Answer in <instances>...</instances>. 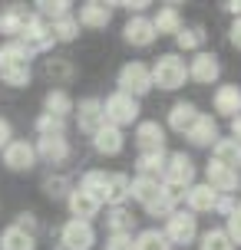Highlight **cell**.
Here are the masks:
<instances>
[{"label": "cell", "instance_id": "cell-13", "mask_svg": "<svg viewBox=\"0 0 241 250\" xmlns=\"http://www.w3.org/2000/svg\"><path fill=\"white\" fill-rule=\"evenodd\" d=\"M122 37H126V43H132V46H152L155 43V26L149 17H132L126 23V30H122Z\"/></svg>", "mask_w": 241, "mask_h": 250}, {"label": "cell", "instance_id": "cell-26", "mask_svg": "<svg viewBox=\"0 0 241 250\" xmlns=\"http://www.w3.org/2000/svg\"><path fill=\"white\" fill-rule=\"evenodd\" d=\"M198 115H202V112H198L192 102H175V105H172V112H169V128H175V132H185V128H189V125L195 122Z\"/></svg>", "mask_w": 241, "mask_h": 250}, {"label": "cell", "instance_id": "cell-36", "mask_svg": "<svg viewBox=\"0 0 241 250\" xmlns=\"http://www.w3.org/2000/svg\"><path fill=\"white\" fill-rule=\"evenodd\" d=\"M132 224H136V217L126 208H113V214H109V234H132Z\"/></svg>", "mask_w": 241, "mask_h": 250}, {"label": "cell", "instance_id": "cell-27", "mask_svg": "<svg viewBox=\"0 0 241 250\" xmlns=\"http://www.w3.org/2000/svg\"><path fill=\"white\" fill-rule=\"evenodd\" d=\"M129 198V178L126 175H109V185H106V194H102V204L109 208H122V201Z\"/></svg>", "mask_w": 241, "mask_h": 250}, {"label": "cell", "instance_id": "cell-33", "mask_svg": "<svg viewBox=\"0 0 241 250\" xmlns=\"http://www.w3.org/2000/svg\"><path fill=\"white\" fill-rule=\"evenodd\" d=\"M175 201H178V191H169V188L162 185V194H159L145 211L152 214V217H169V214L175 211Z\"/></svg>", "mask_w": 241, "mask_h": 250}, {"label": "cell", "instance_id": "cell-48", "mask_svg": "<svg viewBox=\"0 0 241 250\" xmlns=\"http://www.w3.org/2000/svg\"><path fill=\"white\" fill-rule=\"evenodd\" d=\"M225 10H231L235 17H241V0H231V3H225Z\"/></svg>", "mask_w": 241, "mask_h": 250}, {"label": "cell", "instance_id": "cell-8", "mask_svg": "<svg viewBox=\"0 0 241 250\" xmlns=\"http://www.w3.org/2000/svg\"><path fill=\"white\" fill-rule=\"evenodd\" d=\"M37 158H43L47 165H63L70 158V142L63 135H40V142L33 145Z\"/></svg>", "mask_w": 241, "mask_h": 250}, {"label": "cell", "instance_id": "cell-7", "mask_svg": "<svg viewBox=\"0 0 241 250\" xmlns=\"http://www.w3.org/2000/svg\"><path fill=\"white\" fill-rule=\"evenodd\" d=\"M205 175H208V188H212L215 194H235V191H241V175L235 171V168H225V165H218V162H208Z\"/></svg>", "mask_w": 241, "mask_h": 250}, {"label": "cell", "instance_id": "cell-35", "mask_svg": "<svg viewBox=\"0 0 241 250\" xmlns=\"http://www.w3.org/2000/svg\"><path fill=\"white\" fill-rule=\"evenodd\" d=\"M0 79L13 89L30 86V66H0Z\"/></svg>", "mask_w": 241, "mask_h": 250}, {"label": "cell", "instance_id": "cell-24", "mask_svg": "<svg viewBox=\"0 0 241 250\" xmlns=\"http://www.w3.org/2000/svg\"><path fill=\"white\" fill-rule=\"evenodd\" d=\"M43 109H47V115L66 119V115L73 112V99H70V92H66V89H50V92H47V99H43Z\"/></svg>", "mask_w": 241, "mask_h": 250}, {"label": "cell", "instance_id": "cell-21", "mask_svg": "<svg viewBox=\"0 0 241 250\" xmlns=\"http://www.w3.org/2000/svg\"><path fill=\"white\" fill-rule=\"evenodd\" d=\"M26 20H30V13L24 7H7V10L0 13V33H7L10 40H20Z\"/></svg>", "mask_w": 241, "mask_h": 250}, {"label": "cell", "instance_id": "cell-1", "mask_svg": "<svg viewBox=\"0 0 241 250\" xmlns=\"http://www.w3.org/2000/svg\"><path fill=\"white\" fill-rule=\"evenodd\" d=\"M149 76H152V86L172 92V89L185 86V79H189V66H185V60H178L175 53H165V56L155 60V66L149 69Z\"/></svg>", "mask_w": 241, "mask_h": 250}, {"label": "cell", "instance_id": "cell-41", "mask_svg": "<svg viewBox=\"0 0 241 250\" xmlns=\"http://www.w3.org/2000/svg\"><path fill=\"white\" fill-rule=\"evenodd\" d=\"M106 250H132V234H109Z\"/></svg>", "mask_w": 241, "mask_h": 250}, {"label": "cell", "instance_id": "cell-5", "mask_svg": "<svg viewBox=\"0 0 241 250\" xmlns=\"http://www.w3.org/2000/svg\"><path fill=\"white\" fill-rule=\"evenodd\" d=\"M165 240L169 244H192L198 237V224H195V214L189 211H172L165 217Z\"/></svg>", "mask_w": 241, "mask_h": 250}, {"label": "cell", "instance_id": "cell-3", "mask_svg": "<svg viewBox=\"0 0 241 250\" xmlns=\"http://www.w3.org/2000/svg\"><path fill=\"white\" fill-rule=\"evenodd\" d=\"M102 115H106V125H116V128L132 125L139 119V99H132V96H126V92L116 89L113 96L102 102Z\"/></svg>", "mask_w": 241, "mask_h": 250}, {"label": "cell", "instance_id": "cell-32", "mask_svg": "<svg viewBox=\"0 0 241 250\" xmlns=\"http://www.w3.org/2000/svg\"><path fill=\"white\" fill-rule=\"evenodd\" d=\"M50 33L53 40H63V43H70V40H76L79 37V23H76V17H60V20H53L50 23Z\"/></svg>", "mask_w": 241, "mask_h": 250}, {"label": "cell", "instance_id": "cell-23", "mask_svg": "<svg viewBox=\"0 0 241 250\" xmlns=\"http://www.w3.org/2000/svg\"><path fill=\"white\" fill-rule=\"evenodd\" d=\"M215 162L225 165V168H241V145L235 138H218L215 142Z\"/></svg>", "mask_w": 241, "mask_h": 250}, {"label": "cell", "instance_id": "cell-17", "mask_svg": "<svg viewBox=\"0 0 241 250\" xmlns=\"http://www.w3.org/2000/svg\"><path fill=\"white\" fill-rule=\"evenodd\" d=\"M215 201L218 194L208 185H192L185 191V204H189V214H205V211H215Z\"/></svg>", "mask_w": 241, "mask_h": 250}, {"label": "cell", "instance_id": "cell-34", "mask_svg": "<svg viewBox=\"0 0 241 250\" xmlns=\"http://www.w3.org/2000/svg\"><path fill=\"white\" fill-rule=\"evenodd\" d=\"M202 250H235V244L225 234V227H212L202 234Z\"/></svg>", "mask_w": 241, "mask_h": 250}, {"label": "cell", "instance_id": "cell-29", "mask_svg": "<svg viewBox=\"0 0 241 250\" xmlns=\"http://www.w3.org/2000/svg\"><path fill=\"white\" fill-rule=\"evenodd\" d=\"M136 168H139V175H145V178H159L162 168H165V151H142Z\"/></svg>", "mask_w": 241, "mask_h": 250}, {"label": "cell", "instance_id": "cell-16", "mask_svg": "<svg viewBox=\"0 0 241 250\" xmlns=\"http://www.w3.org/2000/svg\"><path fill=\"white\" fill-rule=\"evenodd\" d=\"M212 102H215L218 115H228V119H238L241 115V89L238 86H218Z\"/></svg>", "mask_w": 241, "mask_h": 250}, {"label": "cell", "instance_id": "cell-15", "mask_svg": "<svg viewBox=\"0 0 241 250\" xmlns=\"http://www.w3.org/2000/svg\"><path fill=\"white\" fill-rule=\"evenodd\" d=\"M185 138H189L192 145H215V142H218L215 119H212V115H198V119L185 128Z\"/></svg>", "mask_w": 241, "mask_h": 250}, {"label": "cell", "instance_id": "cell-22", "mask_svg": "<svg viewBox=\"0 0 241 250\" xmlns=\"http://www.w3.org/2000/svg\"><path fill=\"white\" fill-rule=\"evenodd\" d=\"M30 60H33V53L20 40H7L0 46V66H30Z\"/></svg>", "mask_w": 241, "mask_h": 250}, {"label": "cell", "instance_id": "cell-2", "mask_svg": "<svg viewBox=\"0 0 241 250\" xmlns=\"http://www.w3.org/2000/svg\"><path fill=\"white\" fill-rule=\"evenodd\" d=\"M195 181V165L185 151H175V155H165V168H162V185L169 191H178L182 194V188H192Z\"/></svg>", "mask_w": 241, "mask_h": 250}, {"label": "cell", "instance_id": "cell-46", "mask_svg": "<svg viewBox=\"0 0 241 250\" xmlns=\"http://www.w3.org/2000/svg\"><path fill=\"white\" fill-rule=\"evenodd\" d=\"M228 43L235 46V50H241V17L231 23V30H228Z\"/></svg>", "mask_w": 241, "mask_h": 250}, {"label": "cell", "instance_id": "cell-4", "mask_svg": "<svg viewBox=\"0 0 241 250\" xmlns=\"http://www.w3.org/2000/svg\"><path fill=\"white\" fill-rule=\"evenodd\" d=\"M149 89H152V76H149V66H145V62H126V66L119 69V92L139 99Z\"/></svg>", "mask_w": 241, "mask_h": 250}, {"label": "cell", "instance_id": "cell-40", "mask_svg": "<svg viewBox=\"0 0 241 250\" xmlns=\"http://www.w3.org/2000/svg\"><path fill=\"white\" fill-rule=\"evenodd\" d=\"M225 234L231 237V244H241V204L228 214V227H225Z\"/></svg>", "mask_w": 241, "mask_h": 250}, {"label": "cell", "instance_id": "cell-30", "mask_svg": "<svg viewBox=\"0 0 241 250\" xmlns=\"http://www.w3.org/2000/svg\"><path fill=\"white\" fill-rule=\"evenodd\" d=\"M106 185H109V175L106 171H86L83 181H79V191H86L102 204V194H106Z\"/></svg>", "mask_w": 241, "mask_h": 250}, {"label": "cell", "instance_id": "cell-10", "mask_svg": "<svg viewBox=\"0 0 241 250\" xmlns=\"http://www.w3.org/2000/svg\"><path fill=\"white\" fill-rule=\"evenodd\" d=\"M3 165L10 168V171H30L33 165H37V151L30 142H10L7 148H3Z\"/></svg>", "mask_w": 241, "mask_h": 250}, {"label": "cell", "instance_id": "cell-25", "mask_svg": "<svg viewBox=\"0 0 241 250\" xmlns=\"http://www.w3.org/2000/svg\"><path fill=\"white\" fill-rule=\"evenodd\" d=\"M0 250H37V240H33V234H26L20 227H7L0 234Z\"/></svg>", "mask_w": 241, "mask_h": 250}, {"label": "cell", "instance_id": "cell-38", "mask_svg": "<svg viewBox=\"0 0 241 250\" xmlns=\"http://www.w3.org/2000/svg\"><path fill=\"white\" fill-rule=\"evenodd\" d=\"M70 7H73V3H70V0H40L37 3V17L40 20H47V17H53V20H60V17H66V13H70Z\"/></svg>", "mask_w": 241, "mask_h": 250}, {"label": "cell", "instance_id": "cell-28", "mask_svg": "<svg viewBox=\"0 0 241 250\" xmlns=\"http://www.w3.org/2000/svg\"><path fill=\"white\" fill-rule=\"evenodd\" d=\"M152 26H155V37H165V33H172V37H175L178 30H182V17H178L175 7H162L159 17L152 20Z\"/></svg>", "mask_w": 241, "mask_h": 250}, {"label": "cell", "instance_id": "cell-19", "mask_svg": "<svg viewBox=\"0 0 241 250\" xmlns=\"http://www.w3.org/2000/svg\"><path fill=\"white\" fill-rule=\"evenodd\" d=\"M136 142L142 151H165V128L159 122H142L136 128Z\"/></svg>", "mask_w": 241, "mask_h": 250}, {"label": "cell", "instance_id": "cell-14", "mask_svg": "<svg viewBox=\"0 0 241 250\" xmlns=\"http://www.w3.org/2000/svg\"><path fill=\"white\" fill-rule=\"evenodd\" d=\"M93 145L99 155H119L122 145H126V138H122V128H116V125H102L93 132Z\"/></svg>", "mask_w": 241, "mask_h": 250}, {"label": "cell", "instance_id": "cell-39", "mask_svg": "<svg viewBox=\"0 0 241 250\" xmlns=\"http://www.w3.org/2000/svg\"><path fill=\"white\" fill-rule=\"evenodd\" d=\"M63 128H66V119H56V115H47V112L37 119L40 135H63Z\"/></svg>", "mask_w": 241, "mask_h": 250}, {"label": "cell", "instance_id": "cell-20", "mask_svg": "<svg viewBox=\"0 0 241 250\" xmlns=\"http://www.w3.org/2000/svg\"><path fill=\"white\" fill-rule=\"evenodd\" d=\"M129 194L136 201H142V208H149L159 194H162V181L159 178H145V175H139L136 181H129Z\"/></svg>", "mask_w": 241, "mask_h": 250}, {"label": "cell", "instance_id": "cell-37", "mask_svg": "<svg viewBox=\"0 0 241 250\" xmlns=\"http://www.w3.org/2000/svg\"><path fill=\"white\" fill-rule=\"evenodd\" d=\"M175 43L182 46V50H198L205 43V33H202V26H182L175 33Z\"/></svg>", "mask_w": 241, "mask_h": 250}, {"label": "cell", "instance_id": "cell-42", "mask_svg": "<svg viewBox=\"0 0 241 250\" xmlns=\"http://www.w3.org/2000/svg\"><path fill=\"white\" fill-rule=\"evenodd\" d=\"M43 191H47L50 198H63L66 194V181L63 178H47V181H43Z\"/></svg>", "mask_w": 241, "mask_h": 250}, {"label": "cell", "instance_id": "cell-12", "mask_svg": "<svg viewBox=\"0 0 241 250\" xmlns=\"http://www.w3.org/2000/svg\"><path fill=\"white\" fill-rule=\"evenodd\" d=\"M66 204H70V214H73V221H93V217H96V214H99V201L93 198V194H86V191H70V198H66Z\"/></svg>", "mask_w": 241, "mask_h": 250}, {"label": "cell", "instance_id": "cell-47", "mask_svg": "<svg viewBox=\"0 0 241 250\" xmlns=\"http://www.w3.org/2000/svg\"><path fill=\"white\" fill-rule=\"evenodd\" d=\"M231 135H235V142L241 145V115H238V119H231Z\"/></svg>", "mask_w": 241, "mask_h": 250}, {"label": "cell", "instance_id": "cell-45", "mask_svg": "<svg viewBox=\"0 0 241 250\" xmlns=\"http://www.w3.org/2000/svg\"><path fill=\"white\" fill-rule=\"evenodd\" d=\"M10 142H13V128H10L7 119H0V148H7Z\"/></svg>", "mask_w": 241, "mask_h": 250}, {"label": "cell", "instance_id": "cell-44", "mask_svg": "<svg viewBox=\"0 0 241 250\" xmlns=\"http://www.w3.org/2000/svg\"><path fill=\"white\" fill-rule=\"evenodd\" d=\"M235 208H238V204H235V194H225V198H218V201H215V211H218V214H225V217H228Z\"/></svg>", "mask_w": 241, "mask_h": 250}, {"label": "cell", "instance_id": "cell-9", "mask_svg": "<svg viewBox=\"0 0 241 250\" xmlns=\"http://www.w3.org/2000/svg\"><path fill=\"white\" fill-rule=\"evenodd\" d=\"M218 76H221V62H218L215 53H198V56L189 62V79L202 83V86H212Z\"/></svg>", "mask_w": 241, "mask_h": 250}, {"label": "cell", "instance_id": "cell-11", "mask_svg": "<svg viewBox=\"0 0 241 250\" xmlns=\"http://www.w3.org/2000/svg\"><path fill=\"white\" fill-rule=\"evenodd\" d=\"M113 20V7L109 3H96V0H89L79 7V26H89V30H106Z\"/></svg>", "mask_w": 241, "mask_h": 250}, {"label": "cell", "instance_id": "cell-6", "mask_svg": "<svg viewBox=\"0 0 241 250\" xmlns=\"http://www.w3.org/2000/svg\"><path fill=\"white\" fill-rule=\"evenodd\" d=\"M60 244L66 250H89L96 244V230L86 221H66L63 230H60Z\"/></svg>", "mask_w": 241, "mask_h": 250}, {"label": "cell", "instance_id": "cell-43", "mask_svg": "<svg viewBox=\"0 0 241 250\" xmlns=\"http://www.w3.org/2000/svg\"><path fill=\"white\" fill-rule=\"evenodd\" d=\"M70 73H73V69H70V62H60V60L47 62V76H50V79H53V76H63V79H66Z\"/></svg>", "mask_w": 241, "mask_h": 250}, {"label": "cell", "instance_id": "cell-18", "mask_svg": "<svg viewBox=\"0 0 241 250\" xmlns=\"http://www.w3.org/2000/svg\"><path fill=\"white\" fill-rule=\"evenodd\" d=\"M76 119H79V128L93 135L96 128H102V125H106V115H102V102H99V99H83V102H79Z\"/></svg>", "mask_w": 241, "mask_h": 250}, {"label": "cell", "instance_id": "cell-31", "mask_svg": "<svg viewBox=\"0 0 241 250\" xmlns=\"http://www.w3.org/2000/svg\"><path fill=\"white\" fill-rule=\"evenodd\" d=\"M132 250H172V244L165 240L162 230H142L139 237L132 240Z\"/></svg>", "mask_w": 241, "mask_h": 250}]
</instances>
